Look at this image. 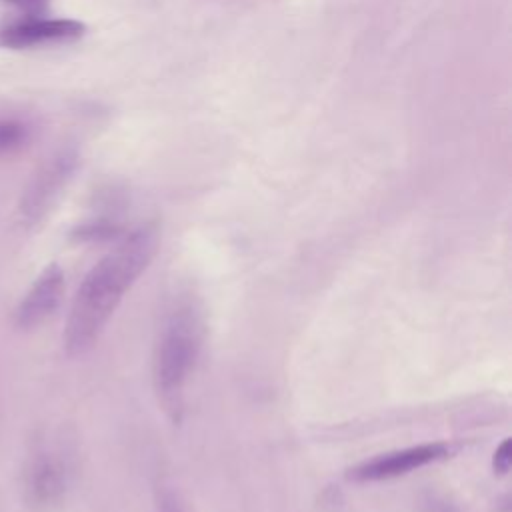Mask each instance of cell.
Masks as SVG:
<instances>
[{
	"label": "cell",
	"instance_id": "cell-10",
	"mask_svg": "<svg viewBox=\"0 0 512 512\" xmlns=\"http://www.w3.org/2000/svg\"><path fill=\"white\" fill-rule=\"evenodd\" d=\"M510 466H512V442H510V438H504L500 442V446L494 450L492 470L498 476H506L510 472Z\"/></svg>",
	"mask_w": 512,
	"mask_h": 512
},
{
	"label": "cell",
	"instance_id": "cell-12",
	"mask_svg": "<svg viewBox=\"0 0 512 512\" xmlns=\"http://www.w3.org/2000/svg\"><path fill=\"white\" fill-rule=\"evenodd\" d=\"M424 512H462L454 502L438 492H426L422 498Z\"/></svg>",
	"mask_w": 512,
	"mask_h": 512
},
{
	"label": "cell",
	"instance_id": "cell-8",
	"mask_svg": "<svg viewBox=\"0 0 512 512\" xmlns=\"http://www.w3.org/2000/svg\"><path fill=\"white\" fill-rule=\"evenodd\" d=\"M32 136L28 122L20 118H0V156L22 150Z\"/></svg>",
	"mask_w": 512,
	"mask_h": 512
},
{
	"label": "cell",
	"instance_id": "cell-7",
	"mask_svg": "<svg viewBox=\"0 0 512 512\" xmlns=\"http://www.w3.org/2000/svg\"><path fill=\"white\" fill-rule=\"evenodd\" d=\"M66 288L64 270L52 262L48 264L36 280L30 284L18 306L14 308L12 322L20 330H32L48 320L60 306Z\"/></svg>",
	"mask_w": 512,
	"mask_h": 512
},
{
	"label": "cell",
	"instance_id": "cell-11",
	"mask_svg": "<svg viewBox=\"0 0 512 512\" xmlns=\"http://www.w3.org/2000/svg\"><path fill=\"white\" fill-rule=\"evenodd\" d=\"M156 510L158 512H188L182 498L170 488H158Z\"/></svg>",
	"mask_w": 512,
	"mask_h": 512
},
{
	"label": "cell",
	"instance_id": "cell-9",
	"mask_svg": "<svg viewBox=\"0 0 512 512\" xmlns=\"http://www.w3.org/2000/svg\"><path fill=\"white\" fill-rule=\"evenodd\" d=\"M122 236V228L108 218H96L80 224L72 230V238L78 242H102V240H114Z\"/></svg>",
	"mask_w": 512,
	"mask_h": 512
},
{
	"label": "cell",
	"instance_id": "cell-6",
	"mask_svg": "<svg viewBox=\"0 0 512 512\" xmlns=\"http://www.w3.org/2000/svg\"><path fill=\"white\" fill-rule=\"evenodd\" d=\"M86 34V24L74 18H24L0 30V46L28 50L38 46L70 44Z\"/></svg>",
	"mask_w": 512,
	"mask_h": 512
},
{
	"label": "cell",
	"instance_id": "cell-3",
	"mask_svg": "<svg viewBox=\"0 0 512 512\" xmlns=\"http://www.w3.org/2000/svg\"><path fill=\"white\" fill-rule=\"evenodd\" d=\"M70 488V464L62 450L38 440L22 466V496L34 512L58 510Z\"/></svg>",
	"mask_w": 512,
	"mask_h": 512
},
{
	"label": "cell",
	"instance_id": "cell-1",
	"mask_svg": "<svg viewBox=\"0 0 512 512\" xmlns=\"http://www.w3.org/2000/svg\"><path fill=\"white\" fill-rule=\"evenodd\" d=\"M158 250V228L142 224L116 238V244L88 270L76 288L66 316L62 346L68 356L86 354L108 320L150 266Z\"/></svg>",
	"mask_w": 512,
	"mask_h": 512
},
{
	"label": "cell",
	"instance_id": "cell-4",
	"mask_svg": "<svg viewBox=\"0 0 512 512\" xmlns=\"http://www.w3.org/2000/svg\"><path fill=\"white\" fill-rule=\"evenodd\" d=\"M78 168V152L62 148L48 156L30 176L18 200V220L24 228H34L54 208L60 194Z\"/></svg>",
	"mask_w": 512,
	"mask_h": 512
},
{
	"label": "cell",
	"instance_id": "cell-13",
	"mask_svg": "<svg viewBox=\"0 0 512 512\" xmlns=\"http://www.w3.org/2000/svg\"><path fill=\"white\" fill-rule=\"evenodd\" d=\"M6 2L20 10H26V12H36L46 4V0H6Z\"/></svg>",
	"mask_w": 512,
	"mask_h": 512
},
{
	"label": "cell",
	"instance_id": "cell-2",
	"mask_svg": "<svg viewBox=\"0 0 512 512\" xmlns=\"http://www.w3.org/2000/svg\"><path fill=\"white\" fill-rule=\"evenodd\" d=\"M206 338L200 304L184 296L166 312L152 356V384L156 398L172 422L184 412L186 386L198 364Z\"/></svg>",
	"mask_w": 512,
	"mask_h": 512
},
{
	"label": "cell",
	"instance_id": "cell-5",
	"mask_svg": "<svg viewBox=\"0 0 512 512\" xmlns=\"http://www.w3.org/2000/svg\"><path fill=\"white\" fill-rule=\"evenodd\" d=\"M452 446L446 442H424L416 446H408L402 450H392L386 454H378L370 460H364L348 470V480L368 484L382 482L406 476L418 468L450 458Z\"/></svg>",
	"mask_w": 512,
	"mask_h": 512
}]
</instances>
